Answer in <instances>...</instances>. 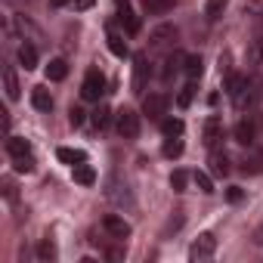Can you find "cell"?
<instances>
[{"instance_id": "1", "label": "cell", "mask_w": 263, "mask_h": 263, "mask_svg": "<svg viewBox=\"0 0 263 263\" xmlns=\"http://www.w3.org/2000/svg\"><path fill=\"white\" fill-rule=\"evenodd\" d=\"M260 96H263L260 81H257V78H248V84L232 96V102H235V108H238V111H245V108H254V105L260 102Z\"/></svg>"}, {"instance_id": "2", "label": "cell", "mask_w": 263, "mask_h": 263, "mask_svg": "<svg viewBox=\"0 0 263 263\" xmlns=\"http://www.w3.org/2000/svg\"><path fill=\"white\" fill-rule=\"evenodd\" d=\"M115 124H118V134H121L124 140H137V137H140V115H137L134 108H121V111L115 115Z\"/></svg>"}, {"instance_id": "3", "label": "cell", "mask_w": 263, "mask_h": 263, "mask_svg": "<svg viewBox=\"0 0 263 263\" xmlns=\"http://www.w3.org/2000/svg\"><path fill=\"white\" fill-rule=\"evenodd\" d=\"M102 93H105V78H102L99 68H90L87 78H84V84H81V96H84L87 102H99Z\"/></svg>"}, {"instance_id": "4", "label": "cell", "mask_w": 263, "mask_h": 263, "mask_svg": "<svg viewBox=\"0 0 263 263\" xmlns=\"http://www.w3.org/2000/svg\"><path fill=\"white\" fill-rule=\"evenodd\" d=\"M214 251H217V238H214V232H201V235L192 241V248H189V260H192V263L211 260Z\"/></svg>"}, {"instance_id": "5", "label": "cell", "mask_w": 263, "mask_h": 263, "mask_svg": "<svg viewBox=\"0 0 263 263\" xmlns=\"http://www.w3.org/2000/svg\"><path fill=\"white\" fill-rule=\"evenodd\" d=\"M167 108H171V96L167 93H149L143 99V115H149L152 121H164Z\"/></svg>"}, {"instance_id": "6", "label": "cell", "mask_w": 263, "mask_h": 263, "mask_svg": "<svg viewBox=\"0 0 263 263\" xmlns=\"http://www.w3.org/2000/svg\"><path fill=\"white\" fill-rule=\"evenodd\" d=\"M102 229H105L115 241H124V238H130V232H134V229H130V223H127L124 217H118V214H105V217H102Z\"/></svg>"}, {"instance_id": "7", "label": "cell", "mask_w": 263, "mask_h": 263, "mask_svg": "<svg viewBox=\"0 0 263 263\" xmlns=\"http://www.w3.org/2000/svg\"><path fill=\"white\" fill-rule=\"evenodd\" d=\"M254 140H257V118L254 115H245L235 124V143L238 146H254Z\"/></svg>"}, {"instance_id": "8", "label": "cell", "mask_w": 263, "mask_h": 263, "mask_svg": "<svg viewBox=\"0 0 263 263\" xmlns=\"http://www.w3.org/2000/svg\"><path fill=\"white\" fill-rule=\"evenodd\" d=\"M105 195H108V198H111L118 208H124V204H127V208H134V195H130L127 183H121L118 177H111V180H108V189H105Z\"/></svg>"}, {"instance_id": "9", "label": "cell", "mask_w": 263, "mask_h": 263, "mask_svg": "<svg viewBox=\"0 0 263 263\" xmlns=\"http://www.w3.org/2000/svg\"><path fill=\"white\" fill-rule=\"evenodd\" d=\"M149 56L146 53H137L134 56V93H143L146 90V78H149Z\"/></svg>"}, {"instance_id": "10", "label": "cell", "mask_w": 263, "mask_h": 263, "mask_svg": "<svg viewBox=\"0 0 263 263\" xmlns=\"http://www.w3.org/2000/svg\"><path fill=\"white\" fill-rule=\"evenodd\" d=\"M115 7H118V19L127 25V34H137L140 31V19H137L134 10H130V0H115Z\"/></svg>"}, {"instance_id": "11", "label": "cell", "mask_w": 263, "mask_h": 263, "mask_svg": "<svg viewBox=\"0 0 263 263\" xmlns=\"http://www.w3.org/2000/svg\"><path fill=\"white\" fill-rule=\"evenodd\" d=\"M223 137V121L217 118V115H211L208 121H204V146H217V140Z\"/></svg>"}, {"instance_id": "12", "label": "cell", "mask_w": 263, "mask_h": 263, "mask_svg": "<svg viewBox=\"0 0 263 263\" xmlns=\"http://www.w3.org/2000/svg\"><path fill=\"white\" fill-rule=\"evenodd\" d=\"M183 65H186V56H180V53H171V56L164 59V68H161V81H171L177 71H183Z\"/></svg>"}, {"instance_id": "13", "label": "cell", "mask_w": 263, "mask_h": 263, "mask_svg": "<svg viewBox=\"0 0 263 263\" xmlns=\"http://www.w3.org/2000/svg\"><path fill=\"white\" fill-rule=\"evenodd\" d=\"M19 62L25 65V71H34V68H37V47L25 41V44L19 47Z\"/></svg>"}, {"instance_id": "14", "label": "cell", "mask_w": 263, "mask_h": 263, "mask_svg": "<svg viewBox=\"0 0 263 263\" xmlns=\"http://www.w3.org/2000/svg\"><path fill=\"white\" fill-rule=\"evenodd\" d=\"M31 105H34L37 111H50V108H53L50 90H47V87H34V90H31Z\"/></svg>"}, {"instance_id": "15", "label": "cell", "mask_w": 263, "mask_h": 263, "mask_svg": "<svg viewBox=\"0 0 263 263\" xmlns=\"http://www.w3.org/2000/svg\"><path fill=\"white\" fill-rule=\"evenodd\" d=\"M171 41H177V28L174 25H161V28H155L152 31V47H164V44H171Z\"/></svg>"}, {"instance_id": "16", "label": "cell", "mask_w": 263, "mask_h": 263, "mask_svg": "<svg viewBox=\"0 0 263 263\" xmlns=\"http://www.w3.org/2000/svg\"><path fill=\"white\" fill-rule=\"evenodd\" d=\"M105 41H108V50H111L118 59H127V56H130V47H127V41H124L121 34L108 31V34H105Z\"/></svg>"}, {"instance_id": "17", "label": "cell", "mask_w": 263, "mask_h": 263, "mask_svg": "<svg viewBox=\"0 0 263 263\" xmlns=\"http://www.w3.org/2000/svg\"><path fill=\"white\" fill-rule=\"evenodd\" d=\"M4 87H7V99H10V102H16L22 87H19V78H16V71H13L10 65L4 68Z\"/></svg>"}, {"instance_id": "18", "label": "cell", "mask_w": 263, "mask_h": 263, "mask_svg": "<svg viewBox=\"0 0 263 263\" xmlns=\"http://www.w3.org/2000/svg\"><path fill=\"white\" fill-rule=\"evenodd\" d=\"M232 167H229V155L226 152H211V174L214 177H226Z\"/></svg>"}, {"instance_id": "19", "label": "cell", "mask_w": 263, "mask_h": 263, "mask_svg": "<svg viewBox=\"0 0 263 263\" xmlns=\"http://www.w3.org/2000/svg\"><path fill=\"white\" fill-rule=\"evenodd\" d=\"M71 177H74V183H78V186H93V183H96V171H93L87 161H84V164H78V167L71 171Z\"/></svg>"}, {"instance_id": "20", "label": "cell", "mask_w": 263, "mask_h": 263, "mask_svg": "<svg viewBox=\"0 0 263 263\" xmlns=\"http://www.w3.org/2000/svg\"><path fill=\"white\" fill-rule=\"evenodd\" d=\"M143 7H146L149 16H164L177 7V0H143Z\"/></svg>"}, {"instance_id": "21", "label": "cell", "mask_w": 263, "mask_h": 263, "mask_svg": "<svg viewBox=\"0 0 263 263\" xmlns=\"http://www.w3.org/2000/svg\"><path fill=\"white\" fill-rule=\"evenodd\" d=\"M7 152H10V158L31 155V143H28V140H22V137H10V140H7Z\"/></svg>"}, {"instance_id": "22", "label": "cell", "mask_w": 263, "mask_h": 263, "mask_svg": "<svg viewBox=\"0 0 263 263\" xmlns=\"http://www.w3.org/2000/svg\"><path fill=\"white\" fill-rule=\"evenodd\" d=\"M241 171H245V174H263V149H254L251 155H245Z\"/></svg>"}, {"instance_id": "23", "label": "cell", "mask_w": 263, "mask_h": 263, "mask_svg": "<svg viewBox=\"0 0 263 263\" xmlns=\"http://www.w3.org/2000/svg\"><path fill=\"white\" fill-rule=\"evenodd\" d=\"M65 74H68V62H65V59H50V65H47V81H65Z\"/></svg>"}, {"instance_id": "24", "label": "cell", "mask_w": 263, "mask_h": 263, "mask_svg": "<svg viewBox=\"0 0 263 263\" xmlns=\"http://www.w3.org/2000/svg\"><path fill=\"white\" fill-rule=\"evenodd\" d=\"M56 158H59L62 164H71V167H78V164H84V161H87V155H84L81 149H59V152H56Z\"/></svg>"}, {"instance_id": "25", "label": "cell", "mask_w": 263, "mask_h": 263, "mask_svg": "<svg viewBox=\"0 0 263 263\" xmlns=\"http://www.w3.org/2000/svg\"><path fill=\"white\" fill-rule=\"evenodd\" d=\"M183 71L189 74V81H198V78H201V71H204V59H201V56H186Z\"/></svg>"}, {"instance_id": "26", "label": "cell", "mask_w": 263, "mask_h": 263, "mask_svg": "<svg viewBox=\"0 0 263 263\" xmlns=\"http://www.w3.org/2000/svg\"><path fill=\"white\" fill-rule=\"evenodd\" d=\"M161 130H164V137H183V121L180 118H164Z\"/></svg>"}, {"instance_id": "27", "label": "cell", "mask_w": 263, "mask_h": 263, "mask_svg": "<svg viewBox=\"0 0 263 263\" xmlns=\"http://www.w3.org/2000/svg\"><path fill=\"white\" fill-rule=\"evenodd\" d=\"M108 121H111V108H108V105H99V108L93 111V127H96V130H105Z\"/></svg>"}, {"instance_id": "28", "label": "cell", "mask_w": 263, "mask_h": 263, "mask_svg": "<svg viewBox=\"0 0 263 263\" xmlns=\"http://www.w3.org/2000/svg\"><path fill=\"white\" fill-rule=\"evenodd\" d=\"M223 10H226V0H208V4H204V16L211 22H217L223 16Z\"/></svg>"}, {"instance_id": "29", "label": "cell", "mask_w": 263, "mask_h": 263, "mask_svg": "<svg viewBox=\"0 0 263 263\" xmlns=\"http://www.w3.org/2000/svg\"><path fill=\"white\" fill-rule=\"evenodd\" d=\"M245 84H248V78H245V74H226V93H229V99H232Z\"/></svg>"}, {"instance_id": "30", "label": "cell", "mask_w": 263, "mask_h": 263, "mask_svg": "<svg viewBox=\"0 0 263 263\" xmlns=\"http://www.w3.org/2000/svg\"><path fill=\"white\" fill-rule=\"evenodd\" d=\"M183 155V140L180 137H167L164 143V158H180Z\"/></svg>"}, {"instance_id": "31", "label": "cell", "mask_w": 263, "mask_h": 263, "mask_svg": "<svg viewBox=\"0 0 263 263\" xmlns=\"http://www.w3.org/2000/svg\"><path fill=\"white\" fill-rule=\"evenodd\" d=\"M186 186H189V174L177 167V171L171 174V189H174V192H186Z\"/></svg>"}, {"instance_id": "32", "label": "cell", "mask_w": 263, "mask_h": 263, "mask_svg": "<svg viewBox=\"0 0 263 263\" xmlns=\"http://www.w3.org/2000/svg\"><path fill=\"white\" fill-rule=\"evenodd\" d=\"M192 180H195V186H198L204 195H211V192H214V180H211V174H204V171H195V174H192Z\"/></svg>"}, {"instance_id": "33", "label": "cell", "mask_w": 263, "mask_h": 263, "mask_svg": "<svg viewBox=\"0 0 263 263\" xmlns=\"http://www.w3.org/2000/svg\"><path fill=\"white\" fill-rule=\"evenodd\" d=\"M13 167H16V174H31V171H34V155H19V158H13Z\"/></svg>"}, {"instance_id": "34", "label": "cell", "mask_w": 263, "mask_h": 263, "mask_svg": "<svg viewBox=\"0 0 263 263\" xmlns=\"http://www.w3.org/2000/svg\"><path fill=\"white\" fill-rule=\"evenodd\" d=\"M37 260H44V263H47V260H56V245H53L50 238H44V241L37 245Z\"/></svg>"}, {"instance_id": "35", "label": "cell", "mask_w": 263, "mask_h": 263, "mask_svg": "<svg viewBox=\"0 0 263 263\" xmlns=\"http://www.w3.org/2000/svg\"><path fill=\"white\" fill-rule=\"evenodd\" d=\"M192 96H195V81H189V84L180 90V96H177V105H180V108H186V105L192 102Z\"/></svg>"}, {"instance_id": "36", "label": "cell", "mask_w": 263, "mask_h": 263, "mask_svg": "<svg viewBox=\"0 0 263 263\" xmlns=\"http://www.w3.org/2000/svg\"><path fill=\"white\" fill-rule=\"evenodd\" d=\"M68 121H71V127H81V124H84V111H81V108H71V111H68Z\"/></svg>"}, {"instance_id": "37", "label": "cell", "mask_w": 263, "mask_h": 263, "mask_svg": "<svg viewBox=\"0 0 263 263\" xmlns=\"http://www.w3.org/2000/svg\"><path fill=\"white\" fill-rule=\"evenodd\" d=\"M241 195H245V192H241L238 186H229V192H226V198H229L232 204H238V201H241Z\"/></svg>"}, {"instance_id": "38", "label": "cell", "mask_w": 263, "mask_h": 263, "mask_svg": "<svg viewBox=\"0 0 263 263\" xmlns=\"http://www.w3.org/2000/svg\"><path fill=\"white\" fill-rule=\"evenodd\" d=\"M4 195H7V198H10V201H16V186H13V183H10V180H7V183H4Z\"/></svg>"}, {"instance_id": "39", "label": "cell", "mask_w": 263, "mask_h": 263, "mask_svg": "<svg viewBox=\"0 0 263 263\" xmlns=\"http://www.w3.org/2000/svg\"><path fill=\"white\" fill-rule=\"evenodd\" d=\"M251 238H254V245H263V220L257 223V229H254V235H251Z\"/></svg>"}, {"instance_id": "40", "label": "cell", "mask_w": 263, "mask_h": 263, "mask_svg": "<svg viewBox=\"0 0 263 263\" xmlns=\"http://www.w3.org/2000/svg\"><path fill=\"white\" fill-rule=\"evenodd\" d=\"M71 4H74V10H90L96 0H71Z\"/></svg>"}, {"instance_id": "41", "label": "cell", "mask_w": 263, "mask_h": 263, "mask_svg": "<svg viewBox=\"0 0 263 263\" xmlns=\"http://www.w3.org/2000/svg\"><path fill=\"white\" fill-rule=\"evenodd\" d=\"M65 4H71V0H50V7H65Z\"/></svg>"}]
</instances>
